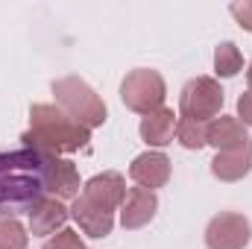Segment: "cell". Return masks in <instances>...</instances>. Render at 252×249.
I'll return each mask as SVG.
<instances>
[{
    "label": "cell",
    "mask_w": 252,
    "mask_h": 249,
    "mask_svg": "<svg viewBox=\"0 0 252 249\" xmlns=\"http://www.w3.org/2000/svg\"><path fill=\"white\" fill-rule=\"evenodd\" d=\"M56 156L38 150L0 153V217L30 214V208L47 196V170Z\"/></svg>",
    "instance_id": "6da1fadb"
},
{
    "label": "cell",
    "mask_w": 252,
    "mask_h": 249,
    "mask_svg": "<svg viewBox=\"0 0 252 249\" xmlns=\"http://www.w3.org/2000/svg\"><path fill=\"white\" fill-rule=\"evenodd\" d=\"M24 147L47 153V156H62V153H79L91 141V129L70 121L59 106L35 103L30 109V129L21 135Z\"/></svg>",
    "instance_id": "7a4b0ae2"
},
{
    "label": "cell",
    "mask_w": 252,
    "mask_h": 249,
    "mask_svg": "<svg viewBox=\"0 0 252 249\" xmlns=\"http://www.w3.org/2000/svg\"><path fill=\"white\" fill-rule=\"evenodd\" d=\"M53 97L59 103L64 115L70 121H76L85 129H97V126L106 124L109 112H106V103L100 100V94L79 76H64L53 82Z\"/></svg>",
    "instance_id": "3957f363"
},
{
    "label": "cell",
    "mask_w": 252,
    "mask_h": 249,
    "mask_svg": "<svg viewBox=\"0 0 252 249\" xmlns=\"http://www.w3.org/2000/svg\"><path fill=\"white\" fill-rule=\"evenodd\" d=\"M164 97H167V85L158 70L138 67V70L126 73V79L121 82V100L126 103V109H132L138 115L158 112L164 106Z\"/></svg>",
    "instance_id": "277c9868"
},
{
    "label": "cell",
    "mask_w": 252,
    "mask_h": 249,
    "mask_svg": "<svg viewBox=\"0 0 252 249\" xmlns=\"http://www.w3.org/2000/svg\"><path fill=\"white\" fill-rule=\"evenodd\" d=\"M223 109V88L211 76H196L182 88L179 97V118H188L196 124H211Z\"/></svg>",
    "instance_id": "5b68a950"
},
{
    "label": "cell",
    "mask_w": 252,
    "mask_h": 249,
    "mask_svg": "<svg viewBox=\"0 0 252 249\" xmlns=\"http://www.w3.org/2000/svg\"><path fill=\"white\" fill-rule=\"evenodd\" d=\"M250 241L252 226L244 214L223 211V214L211 217V223L205 226V247L208 249H247Z\"/></svg>",
    "instance_id": "8992f818"
},
{
    "label": "cell",
    "mask_w": 252,
    "mask_h": 249,
    "mask_svg": "<svg viewBox=\"0 0 252 249\" xmlns=\"http://www.w3.org/2000/svg\"><path fill=\"white\" fill-rule=\"evenodd\" d=\"M82 196L91 199V202L100 205V208L118 211V208L124 205V199H126V179L121 176V173H115V170L97 173V176H91V179L85 182Z\"/></svg>",
    "instance_id": "52a82bcc"
},
{
    "label": "cell",
    "mask_w": 252,
    "mask_h": 249,
    "mask_svg": "<svg viewBox=\"0 0 252 249\" xmlns=\"http://www.w3.org/2000/svg\"><path fill=\"white\" fill-rule=\"evenodd\" d=\"M70 217L79 223V229H82L88 238H106V235H112V229H115V211L94 205V202L85 199L82 193L73 199Z\"/></svg>",
    "instance_id": "ba28073f"
},
{
    "label": "cell",
    "mask_w": 252,
    "mask_h": 249,
    "mask_svg": "<svg viewBox=\"0 0 252 249\" xmlns=\"http://www.w3.org/2000/svg\"><path fill=\"white\" fill-rule=\"evenodd\" d=\"M129 176L138 187H147V190H156V187H164L170 179V158L164 153H141L132 167H129Z\"/></svg>",
    "instance_id": "9c48e42d"
},
{
    "label": "cell",
    "mask_w": 252,
    "mask_h": 249,
    "mask_svg": "<svg viewBox=\"0 0 252 249\" xmlns=\"http://www.w3.org/2000/svg\"><path fill=\"white\" fill-rule=\"evenodd\" d=\"M158 211V196L156 190H147V187H129L126 190V199L121 205V223L124 229H141L147 226Z\"/></svg>",
    "instance_id": "30bf717a"
},
{
    "label": "cell",
    "mask_w": 252,
    "mask_h": 249,
    "mask_svg": "<svg viewBox=\"0 0 252 249\" xmlns=\"http://www.w3.org/2000/svg\"><path fill=\"white\" fill-rule=\"evenodd\" d=\"M30 232L32 235H53L56 229H62L70 217V211L64 208L56 196H44L30 208Z\"/></svg>",
    "instance_id": "8fae6325"
},
{
    "label": "cell",
    "mask_w": 252,
    "mask_h": 249,
    "mask_svg": "<svg viewBox=\"0 0 252 249\" xmlns=\"http://www.w3.org/2000/svg\"><path fill=\"white\" fill-rule=\"evenodd\" d=\"M252 170V138L238 147V150H229V153H217L214 161H211V173L220 179V182H238L244 179Z\"/></svg>",
    "instance_id": "7c38bea8"
},
{
    "label": "cell",
    "mask_w": 252,
    "mask_h": 249,
    "mask_svg": "<svg viewBox=\"0 0 252 249\" xmlns=\"http://www.w3.org/2000/svg\"><path fill=\"white\" fill-rule=\"evenodd\" d=\"M250 141L247 135V126L241 124L238 118H214L211 124H205V144L217 147L220 153H229V150H238Z\"/></svg>",
    "instance_id": "4fadbf2b"
},
{
    "label": "cell",
    "mask_w": 252,
    "mask_h": 249,
    "mask_svg": "<svg viewBox=\"0 0 252 249\" xmlns=\"http://www.w3.org/2000/svg\"><path fill=\"white\" fill-rule=\"evenodd\" d=\"M176 121H179V115H173V109H164L161 106L158 112L144 115V121H141V138L150 147H167V144H173Z\"/></svg>",
    "instance_id": "5bb4252c"
},
{
    "label": "cell",
    "mask_w": 252,
    "mask_h": 249,
    "mask_svg": "<svg viewBox=\"0 0 252 249\" xmlns=\"http://www.w3.org/2000/svg\"><path fill=\"white\" fill-rule=\"evenodd\" d=\"M47 193L56 199H76L79 196V173L73 167V161L67 158H53L50 170H47Z\"/></svg>",
    "instance_id": "9a60e30c"
},
{
    "label": "cell",
    "mask_w": 252,
    "mask_h": 249,
    "mask_svg": "<svg viewBox=\"0 0 252 249\" xmlns=\"http://www.w3.org/2000/svg\"><path fill=\"white\" fill-rule=\"evenodd\" d=\"M241 67H244V56H241V50L232 41H223L214 50V70H217V76H226V79L229 76H238Z\"/></svg>",
    "instance_id": "2e32d148"
},
{
    "label": "cell",
    "mask_w": 252,
    "mask_h": 249,
    "mask_svg": "<svg viewBox=\"0 0 252 249\" xmlns=\"http://www.w3.org/2000/svg\"><path fill=\"white\" fill-rule=\"evenodd\" d=\"M30 235L18 217H0V249H27Z\"/></svg>",
    "instance_id": "e0dca14e"
},
{
    "label": "cell",
    "mask_w": 252,
    "mask_h": 249,
    "mask_svg": "<svg viewBox=\"0 0 252 249\" xmlns=\"http://www.w3.org/2000/svg\"><path fill=\"white\" fill-rule=\"evenodd\" d=\"M176 141L188 150H199L205 147V124H196L188 118H179L176 121Z\"/></svg>",
    "instance_id": "ac0fdd59"
},
{
    "label": "cell",
    "mask_w": 252,
    "mask_h": 249,
    "mask_svg": "<svg viewBox=\"0 0 252 249\" xmlns=\"http://www.w3.org/2000/svg\"><path fill=\"white\" fill-rule=\"evenodd\" d=\"M44 249H85V244H82V238H79L76 232H70V229H62L56 238L44 241Z\"/></svg>",
    "instance_id": "d6986e66"
},
{
    "label": "cell",
    "mask_w": 252,
    "mask_h": 249,
    "mask_svg": "<svg viewBox=\"0 0 252 249\" xmlns=\"http://www.w3.org/2000/svg\"><path fill=\"white\" fill-rule=\"evenodd\" d=\"M229 12L238 18V24H241L247 32H252V0H244V3H232V6H229Z\"/></svg>",
    "instance_id": "ffe728a7"
},
{
    "label": "cell",
    "mask_w": 252,
    "mask_h": 249,
    "mask_svg": "<svg viewBox=\"0 0 252 249\" xmlns=\"http://www.w3.org/2000/svg\"><path fill=\"white\" fill-rule=\"evenodd\" d=\"M238 121L244 126H252V91L241 94V100H238Z\"/></svg>",
    "instance_id": "44dd1931"
},
{
    "label": "cell",
    "mask_w": 252,
    "mask_h": 249,
    "mask_svg": "<svg viewBox=\"0 0 252 249\" xmlns=\"http://www.w3.org/2000/svg\"><path fill=\"white\" fill-rule=\"evenodd\" d=\"M247 82H250V91H252V64H250V70H247Z\"/></svg>",
    "instance_id": "7402d4cb"
}]
</instances>
